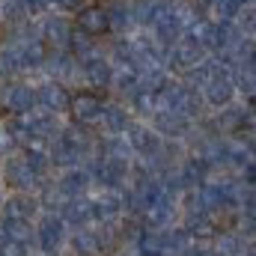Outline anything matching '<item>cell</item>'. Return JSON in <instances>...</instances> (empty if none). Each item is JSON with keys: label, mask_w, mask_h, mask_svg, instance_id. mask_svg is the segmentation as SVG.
<instances>
[{"label": "cell", "mask_w": 256, "mask_h": 256, "mask_svg": "<svg viewBox=\"0 0 256 256\" xmlns=\"http://www.w3.org/2000/svg\"><path fill=\"white\" fill-rule=\"evenodd\" d=\"M202 45H196L194 39H176L173 48H170V66L173 68H182V72H191L194 66L202 63Z\"/></svg>", "instance_id": "1"}, {"label": "cell", "mask_w": 256, "mask_h": 256, "mask_svg": "<svg viewBox=\"0 0 256 256\" xmlns=\"http://www.w3.org/2000/svg\"><path fill=\"white\" fill-rule=\"evenodd\" d=\"M78 30L84 36H102V33H108L110 30L108 9H102V6H84V9H78Z\"/></svg>", "instance_id": "2"}, {"label": "cell", "mask_w": 256, "mask_h": 256, "mask_svg": "<svg viewBox=\"0 0 256 256\" xmlns=\"http://www.w3.org/2000/svg\"><path fill=\"white\" fill-rule=\"evenodd\" d=\"M202 86H206V98L212 104H226L232 98V78L226 68H212V74Z\"/></svg>", "instance_id": "3"}, {"label": "cell", "mask_w": 256, "mask_h": 256, "mask_svg": "<svg viewBox=\"0 0 256 256\" xmlns=\"http://www.w3.org/2000/svg\"><path fill=\"white\" fill-rule=\"evenodd\" d=\"M68 102H72V108H74V116L84 120V122H92V120L102 116V98L92 96V92H78V96L68 98Z\"/></svg>", "instance_id": "4"}, {"label": "cell", "mask_w": 256, "mask_h": 256, "mask_svg": "<svg viewBox=\"0 0 256 256\" xmlns=\"http://www.w3.org/2000/svg\"><path fill=\"white\" fill-rule=\"evenodd\" d=\"M84 74H86L90 84H96V86H104V84L114 78L110 63H104V60H98V57H84Z\"/></svg>", "instance_id": "5"}, {"label": "cell", "mask_w": 256, "mask_h": 256, "mask_svg": "<svg viewBox=\"0 0 256 256\" xmlns=\"http://www.w3.org/2000/svg\"><path fill=\"white\" fill-rule=\"evenodd\" d=\"M39 102H42L48 110H66V108H68V96H66L63 86H57V84L42 86V90H39Z\"/></svg>", "instance_id": "6"}, {"label": "cell", "mask_w": 256, "mask_h": 256, "mask_svg": "<svg viewBox=\"0 0 256 256\" xmlns=\"http://www.w3.org/2000/svg\"><path fill=\"white\" fill-rule=\"evenodd\" d=\"M72 33H74V30H72L66 21H60V18H51V21L45 24V30H42V36H45L51 45H57V48H60V45H68Z\"/></svg>", "instance_id": "7"}, {"label": "cell", "mask_w": 256, "mask_h": 256, "mask_svg": "<svg viewBox=\"0 0 256 256\" xmlns=\"http://www.w3.org/2000/svg\"><path fill=\"white\" fill-rule=\"evenodd\" d=\"M33 102H36V96H33L30 86H12V92H9V104H12L15 110L27 114V110L33 108Z\"/></svg>", "instance_id": "8"}, {"label": "cell", "mask_w": 256, "mask_h": 256, "mask_svg": "<svg viewBox=\"0 0 256 256\" xmlns=\"http://www.w3.org/2000/svg\"><path fill=\"white\" fill-rule=\"evenodd\" d=\"M131 21H134V12H131V9H126V6H114V9H108V24H110V27L126 30Z\"/></svg>", "instance_id": "9"}, {"label": "cell", "mask_w": 256, "mask_h": 256, "mask_svg": "<svg viewBox=\"0 0 256 256\" xmlns=\"http://www.w3.org/2000/svg\"><path fill=\"white\" fill-rule=\"evenodd\" d=\"M21 3V12L24 18H33V15H42L48 9V0H18Z\"/></svg>", "instance_id": "10"}, {"label": "cell", "mask_w": 256, "mask_h": 256, "mask_svg": "<svg viewBox=\"0 0 256 256\" xmlns=\"http://www.w3.org/2000/svg\"><path fill=\"white\" fill-rule=\"evenodd\" d=\"M57 6L66 9V12H78V9H84V6H86V0H57Z\"/></svg>", "instance_id": "11"}]
</instances>
